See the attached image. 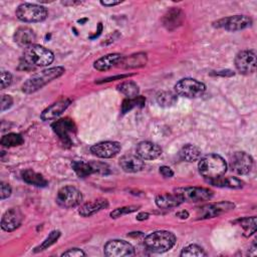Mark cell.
I'll use <instances>...</instances> for the list:
<instances>
[{
  "instance_id": "6da1fadb",
  "label": "cell",
  "mask_w": 257,
  "mask_h": 257,
  "mask_svg": "<svg viewBox=\"0 0 257 257\" xmlns=\"http://www.w3.org/2000/svg\"><path fill=\"white\" fill-rule=\"evenodd\" d=\"M54 55L48 48L38 44H32L25 48L23 62L20 65H23L24 69H32L36 66H46L52 63Z\"/></svg>"
},
{
  "instance_id": "7a4b0ae2",
  "label": "cell",
  "mask_w": 257,
  "mask_h": 257,
  "mask_svg": "<svg viewBox=\"0 0 257 257\" xmlns=\"http://www.w3.org/2000/svg\"><path fill=\"white\" fill-rule=\"evenodd\" d=\"M198 168L200 174L208 181L222 177L227 171V164L221 156L209 154L200 160Z\"/></svg>"
},
{
  "instance_id": "3957f363",
  "label": "cell",
  "mask_w": 257,
  "mask_h": 257,
  "mask_svg": "<svg viewBox=\"0 0 257 257\" xmlns=\"http://www.w3.org/2000/svg\"><path fill=\"white\" fill-rule=\"evenodd\" d=\"M65 69L62 66H55L51 68L44 69L31 77H29L23 84H22V91L25 93H32L37 91L38 89L42 88L51 80L61 76L64 73Z\"/></svg>"
},
{
  "instance_id": "277c9868",
  "label": "cell",
  "mask_w": 257,
  "mask_h": 257,
  "mask_svg": "<svg viewBox=\"0 0 257 257\" xmlns=\"http://www.w3.org/2000/svg\"><path fill=\"white\" fill-rule=\"evenodd\" d=\"M176 244V236L165 230L155 231L145 238V246L148 250L155 253H164L169 251Z\"/></svg>"
},
{
  "instance_id": "5b68a950",
  "label": "cell",
  "mask_w": 257,
  "mask_h": 257,
  "mask_svg": "<svg viewBox=\"0 0 257 257\" xmlns=\"http://www.w3.org/2000/svg\"><path fill=\"white\" fill-rule=\"evenodd\" d=\"M47 9L41 5L22 3L16 9V16L23 22H40L46 19Z\"/></svg>"
},
{
  "instance_id": "8992f818",
  "label": "cell",
  "mask_w": 257,
  "mask_h": 257,
  "mask_svg": "<svg viewBox=\"0 0 257 257\" xmlns=\"http://www.w3.org/2000/svg\"><path fill=\"white\" fill-rule=\"evenodd\" d=\"M175 90L179 95L189 98H195L201 96L205 92L206 86L204 83L197 79L183 78L176 83Z\"/></svg>"
},
{
  "instance_id": "52a82bcc",
  "label": "cell",
  "mask_w": 257,
  "mask_h": 257,
  "mask_svg": "<svg viewBox=\"0 0 257 257\" xmlns=\"http://www.w3.org/2000/svg\"><path fill=\"white\" fill-rule=\"evenodd\" d=\"M175 193L183 200V202H203L213 197V192L207 188L201 187H185L178 188Z\"/></svg>"
},
{
  "instance_id": "ba28073f",
  "label": "cell",
  "mask_w": 257,
  "mask_h": 257,
  "mask_svg": "<svg viewBox=\"0 0 257 257\" xmlns=\"http://www.w3.org/2000/svg\"><path fill=\"white\" fill-rule=\"evenodd\" d=\"M82 201L81 192L72 186L62 187L56 196V202L63 208H73L78 206Z\"/></svg>"
},
{
  "instance_id": "9c48e42d",
  "label": "cell",
  "mask_w": 257,
  "mask_h": 257,
  "mask_svg": "<svg viewBox=\"0 0 257 257\" xmlns=\"http://www.w3.org/2000/svg\"><path fill=\"white\" fill-rule=\"evenodd\" d=\"M252 19L246 15H234L222 18L214 22V26L228 31H239L250 27Z\"/></svg>"
},
{
  "instance_id": "30bf717a",
  "label": "cell",
  "mask_w": 257,
  "mask_h": 257,
  "mask_svg": "<svg viewBox=\"0 0 257 257\" xmlns=\"http://www.w3.org/2000/svg\"><path fill=\"white\" fill-rule=\"evenodd\" d=\"M235 66L240 73L250 74L256 69V52L253 49H245L237 53Z\"/></svg>"
},
{
  "instance_id": "8fae6325",
  "label": "cell",
  "mask_w": 257,
  "mask_h": 257,
  "mask_svg": "<svg viewBox=\"0 0 257 257\" xmlns=\"http://www.w3.org/2000/svg\"><path fill=\"white\" fill-rule=\"evenodd\" d=\"M105 256L108 257H124L135 254L134 246L124 240H110L103 247Z\"/></svg>"
},
{
  "instance_id": "7c38bea8",
  "label": "cell",
  "mask_w": 257,
  "mask_h": 257,
  "mask_svg": "<svg viewBox=\"0 0 257 257\" xmlns=\"http://www.w3.org/2000/svg\"><path fill=\"white\" fill-rule=\"evenodd\" d=\"M51 127L53 132L59 137V139L62 141L63 144L65 145L72 144L71 135H74L76 131L75 123L72 119L68 117L58 119L51 124Z\"/></svg>"
},
{
  "instance_id": "4fadbf2b",
  "label": "cell",
  "mask_w": 257,
  "mask_h": 257,
  "mask_svg": "<svg viewBox=\"0 0 257 257\" xmlns=\"http://www.w3.org/2000/svg\"><path fill=\"white\" fill-rule=\"evenodd\" d=\"M230 167L237 175H247L253 167V159L245 152H236L230 159Z\"/></svg>"
},
{
  "instance_id": "5bb4252c",
  "label": "cell",
  "mask_w": 257,
  "mask_h": 257,
  "mask_svg": "<svg viewBox=\"0 0 257 257\" xmlns=\"http://www.w3.org/2000/svg\"><path fill=\"white\" fill-rule=\"evenodd\" d=\"M120 144L117 142H100L90 147V152L101 159H108L116 156L120 152Z\"/></svg>"
},
{
  "instance_id": "9a60e30c",
  "label": "cell",
  "mask_w": 257,
  "mask_h": 257,
  "mask_svg": "<svg viewBox=\"0 0 257 257\" xmlns=\"http://www.w3.org/2000/svg\"><path fill=\"white\" fill-rule=\"evenodd\" d=\"M234 204L231 202H219L214 204L205 205L198 210V217L200 219H208L219 216L222 213L228 212L234 208Z\"/></svg>"
},
{
  "instance_id": "2e32d148",
  "label": "cell",
  "mask_w": 257,
  "mask_h": 257,
  "mask_svg": "<svg viewBox=\"0 0 257 257\" xmlns=\"http://www.w3.org/2000/svg\"><path fill=\"white\" fill-rule=\"evenodd\" d=\"M23 215L18 208H11L6 211L1 219V228L6 232L14 231L22 222Z\"/></svg>"
},
{
  "instance_id": "e0dca14e",
  "label": "cell",
  "mask_w": 257,
  "mask_h": 257,
  "mask_svg": "<svg viewBox=\"0 0 257 257\" xmlns=\"http://www.w3.org/2000/svg\"><path fill=\"white\" fill-rule=\"evenodd\" d=\"M137 155L143 160H155L162 154V149L152 142H141L136 147Z\"/></svg>"
},
{
  "instance_id": "ac0fdd59",
  "label": "cell",
  "mask_w": 257,
  "mask_h": 257,
  "mask_svg": "<svg viewBox=\"0 0 257 257\" xmlns=\"http://www.w3.org/2000/svg\"><path fill=\"white\" fill-rule=\"evenodd\" d=\"M71 100L69 98H61L48 107H46L40 114L42 120H50L58 117L70 104Z\"/></svg>"
},
{
  "instance_id": "d6986e66",
  "label": "cell",
  "mask_w": 257,
  "mask_h": 257,
  "mask_svg": "<svg viewBox=\"0 0 257 257\" xmlns=\"http://www.w3.org/2000/svg\"><path fill=\"white\" fill-rule=\"evenodd\" d=\"M119 166L126 173H137L144 168L145 164L144 160L141 159L138 155L128 154L120 158Z\"/></svg>"
},
{
  "instance_id": "ffe728a7",
  "label": "cell",
  "mask_w": 257,
  "mask_h": 257,
  "mask_svg": "<svg viewBox=\"0 0 257 257\" xmlns=\"http://www.w3.org/2000/svg\"><path fill=\"white\" fill-rule=\"evenodd\" d=\"M13 39L19 46L27 48L28 46L34 44L36 40V35L31 28L22 26L15 31Z\"/></svg>"
},
{
  "instance_id": "44dd1931",
  "label": "cell",
  "mask_w": 257,
  "mask_h": 257,
  "mask_svg": "<svg viewBox=\"0 0 257 257\" xmlns=\"http://www.w3.org/2000/svg\"><path fill=\"white\" fill-rule=\"evenodd\" d=\"M107 207L108 201L106 199H96L80 206V208L78 209V214L82 217H89Z\"/></svg>"
},
{
  "instance_id": "7402d4cb",
  "label": "cell",
  "mask_w": 257,
  "mask_h": 257,
  "mask_svg": "<svg viewBox=\"0 0 257 257\" xmlns=\"http://www.w3.org/2000/svg\"><path fill=\"white\" fill-rule=\"evenodd\" d=\"M184 17L185 15L181 9L172 8L164 15V18H163L164 26L169 30H173L182 24Z\"/></svg>"
},
{
  "instance_id": "603a6c76",
  "label": "cell",
  "mask_w": 257,
  "mask_h": 257,
  "mask_svg": "<svg viewBox=\"0 0 257 257\" xmlns=\"http://www.w3.org/2000/svg\"><path fill=\"white\" fill-rule=\"evenodd\" d=\"M122 57L123 56L119 53H109L98 58L96 61H94L93 66L97 70L105 71L111 68L112 66H114L115 64H118L121 61Z\"/></svg>"
},
{
  "instance_id": "cb8c5ba5",
  "label": "cell",
  "mask_w": 257,
  "mask_h": 257,
  "mask_svg": "<svg viewBox=\"0 0 257 257\" xmlns=\"http://www.w3.org/2000/svg\"><path fill=\"white\" fill-rule=\"evenodd\" d=\"M183 203V200L176 194L164 193L156 197V204L161 209H171L178 207Z\"/></svg>"
},
{
  "instance_id": "d4e9b609",
  "label": "cell",
  "mask_w": 257,
  "mask_h": 257,
  "mask_svg": "<svg viewBox=\"0 0 257 257\" xmlns=\"http://www.w3.org/2000/svg\"><path fill=\"white\" fill-rule=\"evenodd\" d=\"M22 179L25 183L36 187H46L48 184L46 179L41 174L31 169H27L22 172Z\"/></svg>"
},
{
  "instance_id": "484cf974",
  "label": "cell",
  "mask_w": 257,
  "mask_h": 257,
  "mask_svg": "<svg viewBox=\"0 0 257 257\" xmlns=\"http://www.w3.org/2000/svg\"><path fill=\"white\" fill-rule=\"evenodd\" d=\"M213 186L221 187V188H230V189H240L243 187V182L234 177H220L214 180H208Z\"/></svg>"
},
{
  "instance_id": "4316f807",
  "label": "cell",
  "mask_w": 257,
  "mask_h": 257,
  "mask_svg": "<svg viewBox=\"0 0 257 257\" xmlns=\"http://www.w3.org/2000/svg\"><path fill=\"white\" fill-rule=\"evenodd\" d=\"M147 63V54L146 53H136L127 57H122L121 61L118 63L124 68H134L144 66Z\"/></svg>"
},
{
  "instance_id": "83f0119b",
  "label": "cell",
  "mask_w": 257,
  "mask_h": 257,
  "mask_svg": "<svg viewBox=\"0 0 257 257\" xmlns=\"http://www.w3.org/2000/svg\"><path fill=\"white\" fill-rule=\"evenodd\" d=\"M179 155H180V158L183 161L192 163V162H195V161L200 159V157H201V150L198 147L194 146V145L188 144V145L184 146L180 150Z\"/></svg>"
},
{
  "instance_id": "f1b7e54d",
  "label": "cell",
  "mask_w": 257,
  "mask_h": 257,
  "mask_svg": "<svg viewBox=\"0 0 257 257\" xmlns=\"http://www.w3.org/2000/svg\"><path fill=\"white\" fill-rule=\"evenodd\" d=\"M71 167L79 178H85L94 173L91 163H86L84 161H73Z\"/></svg>"
},
{
  "instance_id": "f546056e",
  "label": "cell",
  "mask_w": 257,
  "mask_h": 257,
  "mask_svg": "<svg viewBox=\"0 0 257 257\" xmlns=\"http://www.w3.org/2000/svg\"><path fill=\"white\" fill-rule=\"evenodd\" d=\"M158 104L162 107H170L177 102V95L172 91H161L156 95Z\"/></svg>"
},
{
  "instance_id": "4dcf8cb0",
  "label": "cell",
  "mask_w": 257,
  "mask_h": 257,
  "mask_svg": "<svg viewBox=\"0 0 257 257\" xmlns=\"http://www.w3.org/2000/svg\"><path fill=\"white\" fill-rule=\"evenodd\" d=\"M117 89L125 96H127V98L137 97L140 92L139 85L134 81H123L117 86Z\"/></svg>"
},
{
  "instance_id": "1f68e13d",
  "label": "cell",
  "mask_w": 257,
  "mask_h": 257,
  "mask_svg": "<svg viewBox=\"0 0 257 257\" xmlns=\"http://www.w3.org/2000/svg\"><path fill=\"white\" fill-rule=\"evenodd\" d=\"M0 143L4 147H16L22 145L24 143V140L21 135L16 133H10L8 135L3 136Z\"/></svg>"
},
{
  "instance_id": "d6a6232c",
  "label": "cell",
  "mask_w": 257,
  "mask_h": 257,
  "mask_svg": "<svg viewBox=\"0 0 257 257\" xmlns=\"http://www.w3.org/2000/svg\"><path fill=\"white\" fill-rule=\"evenodd\" d=\"M239 225L244 229V235L250 236L256 231V218L255 217H246L238 220Z\"/></svg>"
},
{
  "instance_id": "836d02e7",
  "label": "cell",
  "mask_w": 257,
  "mask_h": 257,
  "mask_svg": "<svg viewBox=\"0 0 257 257\" xmlns=\"http://www.w3.org/2000/svg\"><path fill=\"white\" fill-rule=\"evenodd\" d=\"M207 253L204 251V249L196 244H191L187 247H185L180 256L182 257H194V256H197V257H200V256H206Z\"/></svg>"
},
{
  "instance_id": "e575fe53",
  "label": "cell",
  "mask_w": 257,
  "mask_h": 257,
  "mask_svg": "<svg viewBox=\"0 0 257 257\" xmlns=\"http://www.w3.org/2000/svg\"><path fill=\"white\" fill-rule=\"evenodd\" d=\"M145 101H146L145 98L140 95H138L137 97H134V98H126L123 100V102L121 104V111L124 113L136 106H144Z\"/></svg>"
},
{
  "instance_id": "d590c367",
  "label": "cell",
  "mask_w": 257,
  "mask_h": 257,
  "mask_svg": "<svg viewBox=\"0 0 257 257\" xmlns=\"http://www.w3.org/2000/svg\"><path fill=\"white\" fill-rule=\"evenodd\" d=\"M59 237H60V232H59L58 230L52 231V232L48 235V237L41 243V245H39L38 247L35 248L34 252H39V251H43V250L47 249V248L50 247L52 244H54V243L58 240Z\"/></svg>"
},
{
  "instance_id": "8d00e7d4",
  "label": "cell",
  "mask_w": 257,
  "mask_h": 257,
  "mask_svg": "<svg viewBox=\"0 0 257 257\" xmlns=\"http://www.w3.org/2000/svg\"><path fill=\"white\" fill-rule=\"evenodd\" d=\"M141 206H137V205H131V206H124V207H121V208H117L115 210H113L111 213H110V217L111 218H118V217H121L123 215H126V214H130V213H133V212H136L139 210Z\"/></svg>"
},
{
  "instance_id": "74e56055",
  "label": "cell",
  "mask_w": 257,
  "mask_h": 257,
  "mask_svg": "<svg viewBox=\"0 0 257 257\" xmlns=\"http://www.w3.org/2000/svg\"><path fill=\"white\" fill-rule=\"evenodd\" d=\"M12 82V75L9 71L2 70L1 71V88L4 89L9 86Z\"/></svg>"
},
{
  "instance_id": "f35d334b",
  "label": "cell",
  "mask_w": 257,
  "mask_h": 257,
  "mask_svg": "<svg viewBox=\"0 0 257 257\" xmlns=\"http://www.w3.org/2000/svg\"><path fill=\"white\" fill-rule=\"evenodd\" d=\"M12 104H13V98L11 97V95H8V94L2 95V97H1V110L2 111L10 108Z\"/></svg>"
},
{
  "instance_id": "ab89813d",
  "label": "cell",
  "mask_w": 257,
  "mask_h": 257,
  "mask_svg": "<svg viewBox=\"0 0 257 257\" xmlns=\"http://www.w3.org/2000/svg\"><path fill=\"white\" fill-rule=\"evenodd\" d=\"M61 256H70V257H79V256H86V253L83 252L81 249L78 248H71L67 251L63 252Z\"/></svg>"
},
{
  "instance_id": "60d3db41",
  "label": "cell",
  "mask_w": 257,
  "mask_h": 257,
  "mask_svg": "<svg viewBox=\"0 0 257 257\" xmlns=\"http://www.w3.org/2000/svg\"><path fill=\"white\" fill-rule=\"evenodd\" d=\"M0 188H1V191H0L1 192L0 193L1 200H4V199L8 198L11 195V187L8 184L2 182L1 185H0Z\"/></svg>"
},
{
  "instance_id": "b9f144b4",
  "label": "cell",
  "mask_w": 257,
  "mask_h": 257,
  "mask_svg": "<svg viewBox=\"0 0 257 257\" xmlns=\"http://www.w3.org/2000/svg\"><path fill=\"white\" fill-rule=\"evenodd\" d=\"M160 173L165 177V178H171L174 176V172L173 170L168 167V166H162L160 167Z\"/></svg>"
},
{
  "instance_id": "7bdbcfd3",
  "label": "cell",
  "mask_w": 257,
  "mask_h": 257,
  "mask_svg": "<svg viewBox=\"0 0 257 257\" xmlns=\"http://www.w3.org/2000/svg\"><path fill=\"white\" fill-rule=\"evenodd\" d=\"M120 3V1H106V0H104V1H100V4L101 5H103V6H106V7H110V6H114V5H117V4H119Z\"/></svg>"
},
{
  "instance_id": "ee69618b",
  "label": "cell",
  "mask_w": 257,
  "mask_h": 257,
  "mask_svg": "<svg viewBox=\"0 0 257 257\" xmlns=\"http://www.w3.org/2000/svg\"><path fill=\"white\" fill-rule=\"evenodd\" d=\"M149 217H150V215H149L148 213L143 212V213H140V214L137 215V220H139V221H144V220H147Z\"/></svg>"
},
{
  "instance_id": "f6af8a7d",
  "label": "cell",
  "mask_w": 257,
  "mask_h": 257,
  "mask_svg": "<svg viewBox=\"0 0 257 257\" xmlns=\"http://www.w3.org/2000/svg\"><path fill=\"white\" fill-rule=\"evenodd\" d=\"M177 216L182 219H187L189 217V213L187 211H181V212L177 213Z\"/></svg>"
}]
</instances>
